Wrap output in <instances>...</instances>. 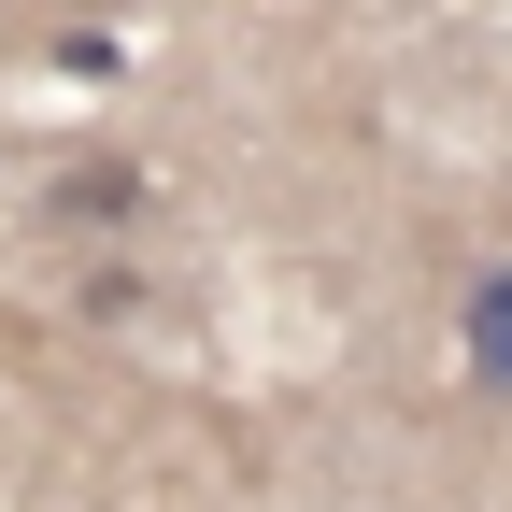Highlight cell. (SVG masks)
Returning <instances> with one entry per match:
<instances>
[{
  "instance_id": "6da1fadb",
  "label": "cell",
  "mask_w": 512,
  "mask_h": 512,
  "mask_svg": "<svg viewBox=\"0 0 512 512\" xmlns=\"http://www.w3.org/2000/svg\"><path fill=\"white\" fill-rule=\"evenodd\" d=\"M456 342H470V384H498V399H512V271H484V285H470Z\"/></svg>"
},
{
  "instance_id": "7a4b0ae2",
  "label": "cell",
  "mask_w": 512,
  "mask_h": 512,
  "mask_svg": "<svg viewBox=\"0 0 512 512\" xmlns=\"http://www.w3.org/2000/svg\"><path fill=\"white\" fill-rule=\"evenodd\" d=\"M72 214H143V171H128V157H86L72 171Z\"/></svg>"
}]
</instances>
